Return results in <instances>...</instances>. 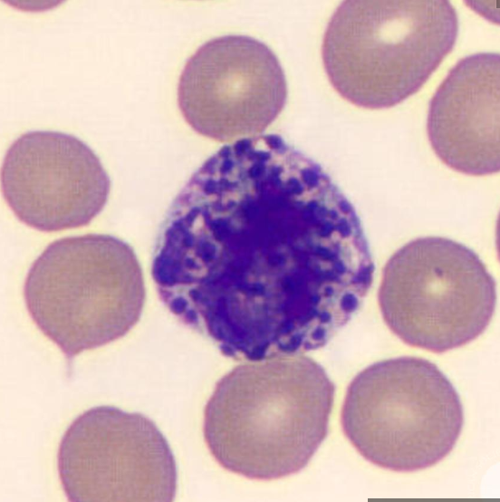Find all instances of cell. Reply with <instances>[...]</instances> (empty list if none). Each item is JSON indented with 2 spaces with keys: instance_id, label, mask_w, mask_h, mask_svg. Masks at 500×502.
Masks as SVG:
<instances>
[{
  "instance_id": "1",
  "label": "cell",
  "mask_w": 500,
  "mask_h": 502,
  "mask_svg": "<svg viewBox=\"0 0 500 502\" xmlns=\"http://www.w3.org/2000/svg\"><path fill=\"white\" fill-rule=\"evenodd\" d=\"M373 274L351 203L276 134L210 156L170 204L151 259L166 308L245 362L326 345L360 308Z\"/></svg>"
},
{
  "instance_id": "2",
  "label": "cell",
  "mask_w": 500,
  "mask_h": 502,
  "mask_svg": "<svg viewBox=\"0 0 500 502\" xmlns=\"http://www.w3.org/2000/svg\"><path fill=\"white\" fill-rule=\"evenodd\" d=\"M334 392L324 369L303 353L245 362L216 383L204 410L205 442L232 473L291 476L326 438Z\"/></svg>"
},
{
  "instance_id": "3",
  "label": "cell",
  "mask_w": 500,
  "mask_h": 502,
  "mask_svg": "<svg viewBox=\"0 0 500 502\" xmlns=\"http://www.w3.org/2000/svg\"><path fill=\"white\" fill-rule=\"evenodd\" d=\"M457 34V13L446 0H347L326 26L322 59L344 100L388 109L424 86Z\"/></svg>"
},
{
  "instance_id": "4",
  "label": "cell",
  "mask_w": 500,
  "mask_h": 502,
  "mask_svg": "<svg viewBox=\"0 0 500 502\" xmlns=\"http://www.w3.org/2000/svg\"><path fill=\"white\" fill-rule=\"evenodd\" d=\"M23 294L35 325L70 361L125 336L146 299L133 248L104 234L52 242L32 264Z\"/></svg>"
},
{
  "instance_id": "5",
  "label": "cell",
  "mask_w": 500,
  "mask_h": 502,
  "mask_svg": "<svg viewBox=\"0 0 500 502\" xmlns=\"http://www.w3.org/2000/svg\"><path fill=\"white\" fill-rule=\"evenodd\" d=\"M459 396L429 361L403 356L375 362L349 384L343 432L370 463L399 472L428 468L453 449L462 430Z\"/></svg>"
},
{
  "instance_id": "6",
  "label": "cell",
  "mask_w": 500,
  "mask_h": 502,
  "mask_svg": "<svg viewBox=\"0 0 500 502\" xmlns=\"http://www.w3.org/2000/svg\"><path fill=\"white\" fill-rule=\"evenodd\" d=\"M378 302L384 322L402 342L442 353L486 329L495 308V282L466 246L419 237L384 265Z\"/></svg>"
},
{
  "instance_id": "7",
  "label": "cell",
  "mask_w": 500,
  "mask_h": 502,
  "mask_svg": "<svg viewBox=\"0 0 500 502\" xmlns=\"http://www.w3.org/2000/svg\"><path fill=\"white\" fill-rule=\"evenodd\" d=\"M57 470L72 502H170L177 464L170 447L148 417L113 406L79 415L62 435Z\"/></svg>"
},
{
  "instance_id": "8",
  "label": "cell",
  "mask_w": 500,
  "mask_h": 502,
  "mask_svg": "<svg viewBox=\"0 0 500 502\" xmlns=\"http://www.w3.org/2000/svg\"><path fill=\"white\" fill-rule=\"evenodd\" d=\"M178 104L198 134L235 142L264 131L287 100L280 62L261 41L247 35L213 38L188 59L178 83Z\"/></svg>"
},
{
  "instance_id": "9",
  "label": "cell",
  "mask_w": 500,
  "mask_h": 502,
  "mask_svg": "<svg viewBox=\"0 0 500 502\" xmlns=\"http://www.w3.org/2000/svg\"><path fill=\"white\" fill-rule=\"evenodd\" d=\"M2 192L15 217L42 232L90 224L104 208L111 180L100 159L78 138L28 131L7 150Z\"/></svg>"
},
{
  "instance_id": "10",
  "label": "cell",
  "mask_w": 500,
  "mask_h": 502,
  "mask_svg": "<svg viewBox=\"0 0 500 502\" xmlns=\"http://www.w3.org/2000/svg\"><path fill=\"white\" fill-rule=\"evenodd\" d=\"M499 54L464 57L450 69L428 107L427 133L439 159L470 176L500 169Z\"/></svg>"
}]
</instances>
